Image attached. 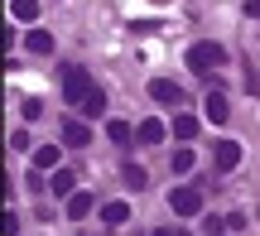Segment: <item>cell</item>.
I'll list each match as a JSON object with an SVG mask.
<instances>
[{"label":"cell","instance_id":"1","mask_svg":"<svg viewBox=\"0 0 260 236\" xmlns=\"http://www.w3.org/2000/svg\"><path fill=\"white\" fill-rule=\"evenodd\" d=\"M222 63H226V48L222 44H193V48H188V68H193L198 77H212Z\"/></svg>","mask_w":260,"mask_h":236},{"label":"cell","instance_id":"2","mask_svg":"<svg viewBox=\"0 0 260 236\" xmlns=\"http://www.w3.org/2000/svg\"><path fill=\"white\" fill-rule=\"evenodd\" d=\"M92 92H96V82L87 77V68H63V102L68 106H82Z\"/></svg>","mask_w":260,"mask_h":236},{"label":"cell","instance_id":"3","mask_svg":"<svg viewBox=\"0 0 260 236\" xmlns=\"http://www.w3.org/2000/svg\"><path fill=\"white\" fill-rule=\"evenodd\" d=\"M169 208H174V217H198L203 212V188H193V183L174 188L169 193Z\"/></svg>","mask_w":260,"mask_h":236},{"label":"cell","instance_id":"4","mask_svg":"<svg viewBox=\"0 0 260 236\" xmlns=\"http://www.w3.org/2000/svg\"><path fill=\"white\" fill-rule=\"evenodd\" d=\"M212 164H217V174H232L236 164H241V145H236V140H217Z\"/></svg>","mask_w":260,"mask_h":236},{"label":"cell","instance_id":"5","mask_svg":"<svg viewBox=\"0 0 260 236\" xmlns=\"http://www.w3.org/2000/svg\"><path fill=\"white\" fill-rule=\"evenodd\" d=\"M149 96H154V102H164V106H178V102H183V87L169 82V77H154V82H149Z\"/></svg>","mask_w":260,"mask_h":236},{"label":"cell","instance_id":"6","mask_svg":"<svg viewBox=\"0 0 260 236\" xmlns=\"http://www.w3.org/2000/svg\"><path fill=\"white\" fill-rule=\"evenodd\" d=\"M203 116H207L212 125H226V116H232L226 96H222V92H207V102H203Z\"/></svg>","mask_w":260,"mask_h":236},{"label":"cell","instance_id":"7","mask_svg":"<svg viewBox=\"0 0 260 236\" xmlns=\"http://www.w3.org/2000/svg\"><path fill=\"white\" fill-rule=\"evenodd\" d=\"M63 145H73V150H82V145H92V130H87L82 121H68V125H63Z\"/></svg>","mask_w":260,"mask_h":236},{"label":"cell","instance_id":"8","mask_svg":"<svg viewBox=\"0 0 260 236\" xmlns=\"http://www.w3.org/2000/svg\"><path fill=\"white\" fill-rule=\"evenodd\" d=\"M125 222H130L125 203H102V227H125Z\"/></svg>","mask_w":260,"mask_h":236},{"label":"cell","instance_id":"9","mask_svg":"<svg viewBox=\"0 0 260 236\" xmlns=\"http://www.w3.org/2000/svg\"><path fill=\"white\" fill-rule=\"evenodd\" d=\"M135 140H140V145H159V140H164V121H154V116H149V121H140Z\"/></svg>","mask_w":260,"mask_h":236},{"label":"cell","instance_id":"10","mask_svg":"<svg viewBox=\"0 0 260 236\" xmlns=\"http://www.w3.org/2000/svg\"><path fill=\"white\" fill-rule=\"evenodd\" d=\"M92 208H96V203H92V193H73V198H68V217H73V222H82Z\"/></svg>","mask_w":260,"mask_h":236},{"label":"cell","instance_id":"11","mask_svg":"<svg viewBox=\"0 0 260 236\" xmlns=\"http://www.w3.org/2000/svg\"><path fill=\"white\" fill-rule=\"evenodd\" d=\"M48 188H53L58 198H73V193H77V179H73V174H68V169H58L53 179H48Z\"/></svg>","mask_w":260,"mask_h":236},{"label":"cell","instance_id":"12","mask_svg":"<svg viewBox=\"0 0 260 236\" xmlns=\"http://www.w3.org/2000/svg\"><path fill=\"white\" fill-rule=\"evenodd\" d=\"M34 169H58V145H39L34 150Z\"/></svg>","mask_w":260,"mask_h":236},{"label":"cell","instance_id":"13","mask_svg":"<svg viewBox=\"0 0 260 236\" xmlns=\"http://www.w3.org/2000/svg\"><path fill=\"white\" fill-rule=\"evenodd\" d=\"M106 135H111L116 145H130V140H135V130H130V121H106Z\"/></svg>","mask_w":260,"mask_h":236},{"label":"cell","instance_id":"14","mask_svg":"<svg viewBox=\"0 0 260 236\" xmlns=\"http://www.w3.org/2000/svg\"><path fill=\"white\" fill-rule=\"evenodd\" d=\"M174 135L178 140H193L198 135V116H174Z\"/></svg>","mask_w":260,"mask_h":236},{"label":"cell","instance_id":"15","mask_svg":"<svg viewBox=\"0 0 260 236\" xmlns=\"http://www.w3.org/2000/svg\"><path fill=\"white\" fill-rule=\"evenodd\" d=\"M10 15L15 19H39V0H10Z\"/></svg>","mask_w":260,"mask_h":236},{"label":"cell","instance_id":"16","mask_svg":"<svg viewBox=\"0 0 260 236\" xmlns=\"http://www.w3.org/2000/svg\"><path fill=\"white\" fill-rule=\"evenodd\" d=\"M121 179H125V183H130V188H135V193H140V188H145V183H149V174L140 169V164H125V169H121Z\"/></svg>","mask_w":260,"mask_h":236},{"label":"cell","instance_id":"17","mask_svg":"<svg viewBox=\"0 0 260 236\" xmlns=\"http://www.w3.org/2000/svg\"><path fill=\"white\" fill-rule=\"evenodd\" d=\"M53 48V34H44V29H29V53H48Z\"/></svg>","mask_w":260,"mask_h":236},{"label":"cell","instance_id":"18","mask_svg":"<svg viewBox=\"0 0 260 236\" xmlns=\"http://www.w3.org/2000/svg\"><path fill=\"white\" fill-rule=\"evenodd\" d=\"M77 111H82V116H102V111H106V96H102V87H96V92L87 96V102L77 106Z\"/></svg>","mask_w":260,"mask_h":236},{"label":"cell","instance_id":"19","mask_svg":"<svg viewBox=\"0 0 260 236\" xmlns=\"http://www.w3.org/2000/svg\"><path fill=\"white\" fill-rule=\"evenodd\" d=\"M193 169V150H174V174H188Z\"/></svg>","mask_w":260,"mask_h":236},{"label":"cell","instance_id":"20","mask_svg":"<svg viewBox=\"0 0 260 236\" xmlns=\"http://www.w3.org/2000/svg\"><path fill=\"white\" fill-rule=\"evenodd\" d=\"M29 145H34V140H29V130H10V150H29Z\"/></svg>","mask_w":260,"mask_h":236},{"label":"cell","instance_id":"21","mask_svg":"<svg viewBox=\"0 0 260 236\" xmlns=\"http://www.w3.org/2000/svg\"><path fill=\"white\" fill-rule=\"evenodd\" d=\"M251 227V217H246V212H232V217H226V231H246Z\"/></svg>","mask_w":260,"mask_h":236},{"label":"cell","instance_id":"22","mask_svg":"<svg viewBox=\"0 0 260 236\" xmlns=\"http://www.w3.org/2000/svg\"><path fill=\"white\" fill-rule=\"evenodd\" d=\"M39 116H44V102H34V96H29V102H24V121H39Z\"/></svg>","mask_w":260,"mask_h":236},{"label":"cell","instance_id":"23","mask_svg":"<svg viewBox=\"0 0 260 236\" xmlns=\"http://www.w3.org/2000/svg\"><path fill=\"white\" fill-rule=\"evenodd\" d=\"M246 15H251V19H260V0H251V5H246Z\"/></svg>","mask_w":260,"mask_h":236},{"label":"cell","instance_id":"24","mask_svg":"<svg viewBox=\"0 0 260 236\" xmlns=\"http://www.w3.org/2000/svg\"><path fill=\"white\" fill-rule=\"evenodd\" d=\"M154 236H178V227H159V231H154Z\"/></svg>","mask_w":260,"mask_h":236}]
</instances>
